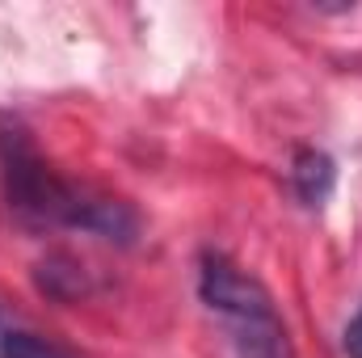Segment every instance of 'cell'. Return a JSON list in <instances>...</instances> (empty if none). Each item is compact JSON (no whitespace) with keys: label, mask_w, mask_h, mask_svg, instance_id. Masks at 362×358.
<instances>
[{"label":"cell","mask_w":362,"mask_h":358,"mask_svg":"<svg viewBox=\"0 0 362 358\" xmlns=\"http://www.w3.org/2000/svg\"><path fill=\"white\" fill-rule=\"evenodd\" d=\"M198 295L211 308V316H219L236 358H295L266 282L245 266H236L228 253H211V249L202 253Z\"/></svg>","instance_id":"cell-2"},{"label":"cell","mask_w":362,"mask_h":358,"mask_svg":"<svg viewBox=\"0 0 362 358\" xmlns=\"http://www.w3.org/2000/svg\"><path fill=\"white\" fill-rule=\"evenodd\" d=\"M341 350L350 358H362V308L350 316V325H346V333H341Z\"/></svg>","instance_id":"cell-5"},{"label":"cell","mask_w":362,"mask_h":358,"mask_svg":"<svg viewBox=\"0 0 362 358\" xmlns=\"http://www.w3.org/2000/svg\"><path fill=\"white\" fill-rule=\"evenodd\" d=\"M333 185H337V165L329 152H316V148H303L295 152L291 161V190L303 207H325L333 198Z\"/></svg>","instance_id":"cell-3"},{"label":"cell","mask_w":362,"mask_h":358,"mask_svg":"<svg viewBox=\"0 0 362 358\" xmlns=\"http://www.w3.org/2000/svg\"><path fill=\"white\" fill-rule=\"evenodd\" d=\"M0 190L8 211L38 228H81L105 241H131L139 219L127 202L105 198L81 181L55 173L17 118H0Z\"/></svg>","instance_id":"cell-1"},{"label":"cell","mask_w":362,"mask_h":358,"mask_svg":"<svg viewBox=\"0 0 362 358\" xmlns=\"http://www.w3.org/2000/svg\"><path fill=\"white\" fill-rule=\"evenodd\" d=\"M0 358H72V354L64 346H55L51 337L8 321L4 308H0Z\"/></svg>","instance_id":"cell-4"}]
</instances>
